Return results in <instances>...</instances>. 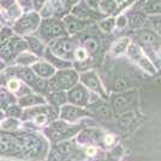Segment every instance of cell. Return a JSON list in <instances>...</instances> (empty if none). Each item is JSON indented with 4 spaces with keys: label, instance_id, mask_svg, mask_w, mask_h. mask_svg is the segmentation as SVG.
Returning <instances> with one entry per match:
<instances>
[{
    "label": "cell",
    "instance_id": "277c9868",
    "mask_svg": "<svg viewBox=\"0 0 161 161\" xmlns=\"http://www.w3.org/2000/svg\"><path fill=\"white\" fill-rule=\"evenodd\" d=\"M80 83L84 86V87L89 89L90 92H94L96 94H99L102 99H107V93H106V89L102 86L101 80L99 77V75L94 70H87V71H83L80 76Z\"/></svg>",
    "mask_w": 161,
    "mask_h": 161
},
{
    "label": "cell",
    "instance_id": "7bdbcfd3",
    "mask_svg": "<svg viewBox=\"0 0 161 161\" xmlns=\"http://www.w3.org/2000/svg\"><path fill=\"white\" fill-rule=\"evenodd\" d=\"M19 113H20L19 108L12 107L11 109H10V115H14V117H17V115H19Z\"/></svg>",
    "mask_w": 161,
    "mask_h": 161
},
{
    "label": "cell",
    "instance_id": "d590c367",
    "mask_svg": "<svg viewBox=\"0 0 161 161\" xmlns=\"http://www.w3.org/2000/svg\"><path fill=\"white\" fill-rule=\"evenodd\" d=\"M54 11H55V10H54L53 4H52V3H48V4H46V6L43 7V10H42V16H43V17H49Z\"/></svg>",
    "mask_w": 161,
    "mask_h": 161
},
{
    "label": "cell",
    "instance_id": "8d00e7d4",
    "mask_svg": "<svg viewBox=\"0 0 161 161\" xmlns=\"http://www.w3.org/2000/svg\"><path fill=\"white\" fill-rule=\"evenodd\" d=\"M30 46H31V49L34 52H36L37 54L42 53V46H41V43L37 40H35V39L30 40Z\"/></svg>",
    "mask_w": 161,
    "mask_h": 161
},
{
    "label": "cell",
    "instance_id": "9a60e30c",
    "mask_svg": "<svg viewBox=\"0 0 161 161\" xmlns=\"http://www.w3.org/2000/svg\"><path fill=\"white\" fill-rule=\"evenodd\" d=\"M37 24H39V17H37V14H28V16L23 17V18L17 23L16 30H17L18 33L33 31V30L36 29Z\"/></svg>",
    "mask_w": 161,
    "mask_h": 161
},
{
    "label": "cell",
    "instance_id": "83f0119b",
    "mask_svg": "<svg viewBox=\"0 0 161 161\" xmlns=\"http://www.w3.org/2000/svg\"><path fill=\"white\" fill-rule=\"evenodd\" d=\"M74 150V146L71 142H60L58 146H57V152L60 155H69L71 152Z\"/></svg>",
    "mask_w": 161,
    "mask_h": 161
},
{
    "label": "cell",
    "instance_id": "f1b7e54d",
    "mask_svg": "<svg viewBox=\"0 0 161 161\" xmlns=\"http://www.w3.org/2000/svg\"><path fill=\"white\" fill-rule=\"evenodd\" d=\"M84 46H86V49L88 51V53L93 54L99 48V41L96 40L95 37H87L86 41H84Z\"/></svg>",
    "mask_w": 161,
    "mask_h": 161
},
{
    "label": "cell",
    "instance_id": "cb8c5ba5",
    "mask_svg": "<svg viewBox=\"0 0 161 161\" xmlns=\"http://www.w3.org/2000/svg\"><path fill=\"white\" fill-rule=\"evenodd\" d=\"M144 10L147 14H161V0H152L146 3Z\"/></svg>",
    "mask_w": 161,
    "mask_h": 161
},
{
    "label": "cell",
    "instance_id": "e575fe53",
    "mask_svg": "<svg viewBox=\"0 0 161 161\" xmlns=\"http://www.w3.org/2000/svg\"><path fill=\"white\" fill-rule=\"evenodd\" d=\"M150 59H152L153 64L155 65V67H156L158 70H160L161 69V47L154 53V58H150Z\"/></svg>",
    "mask_w": 161,
    "mask_h": 161
},
{
    "label": "cell",
    "instance_id": "d6986e66",
    "mask_svg": "<svg viewBox=\"0 0 161 161\" xmlns=\"http://www.w3.org/2000/svg\"><path fill=\"white\" fill-rule=\"evenodd\" d=\"M148 22V16L141 12L131 14V17L129 18V25L132 29H141L146 25V23Z\"/></svg>",
    "mask_w": 161,
    "mask_h": 161
},
{
    "label": "cell",
    "instance_id": "9c48e42d",
    "mask_svg": "<svg viewBox=\"0 0 161 161\" xmlns=\"http://www.w3.org/2000/svg\"><path fill=\"white\" fill-rule=\"evenodd\" d=\"M52 52H53L58 58H61L64 60L70 59L74 55V46L72 42L67 39H61L54 42L52 46Z\"/></svg>",
    "mask_w": 161,
    "mask_h": 161
},
{
    "label": "cell",
    "instance_id": "2e32d148",
    "mask_svg": "<svg viewBox=\"0 0 161 161\" xmlns=\"http://www.w3.org/2000/svg\"><path fill=\"white\" fill-rule=\"evenodd\" d=\"M86 23L84 19L77 18L76 16H66L64 18V28L65 31L70 35H74L76 33H80L82 29H84Z\"/></svg>",
    "mask_w": 161,
    "mask_h": 161
},
{
    "label": "cell",
    "instance_id": "ee69618b",
    "mask_svg": "<svg viewBox=\"0 0 161 161\" xmlns=\"http://www.w3.org/2000/svg\"><path fill=\"white\" fill-rule=\"evenodd\" d=\"M115 3L118 4V7H120L128 4V0H115Z\"/></svg>",
    "mask_w": 161,
    "mask_h": 161
},
{
    "label": "cell",
    "instance_id": "8992f818",
    "mask_svg": "<svg viewBox=\"0 0 161 161\" xmlns=\"http://www.w3.org/2000/svg\"><path fill=\"white\" fill-rule=\"evenodd\" d=\"M89 94H90V90L80 83V84H75L74 87L69 89V94L66 97L72 105L86 107L89 105Z\"/></svg>",
    "mask_w": 161,
    "mask_h": 161
},
{
    "label": "cell",
    "instance_id": "4dcf8cb0",
    "mask_svg": "<svg viewBox=\"0 0 161 161\" xmlns=\"http://www.w3.org/2000/svg\"><path fill=\"white\" fill-rule=\"evenodd\" d=\"M20 105L22 106H29V105H36V103H42L43 100L39 97V96H35V95H29V96H24L20 99Z\"/></svg>",
    "mask_w": 161,
    "mask_h": 161
},
{
    "label": "cell",
    "instance_id": "52a82bcc",
    "mask_svg": "<svg viewBox=\"0 0 161 161\" xmlns=\"http://www.w3.org/2000/svg\"><path fill=\"white\" fill-rule=\"evenodd\" d=\"M102 136H103V132L100 129H86L78 134L77 141L82 146H95L102 142Z\"/></svg>",
    "mask_w": 161,
    "mask_h": 161
},
{
    "label": "cell",
    "instance_id": "5bb4252c",
    "mask_svg": "<svg viewBox=\"0 0 161 161\" xmlns=\"http://www.w3.org/2000/svg\"><path fill=\"white\" fill-rule=\"evenodd\" d=\"M43 30L48 37H59L65 34L64 24L58 19H48L43 24Z\"/></svg>",
    "mask_w": 161,
    "mask_h": 161
},
{
    "label": "cell",
    "instance_id": "f6af8a7d",
    "mask_svg": "<svg viewBox=\"0 0 161 161\" xmlns=\"http://www.w3.org/2000/svg\"><path fill=\"white\" fill-rule=\"evenodd\" d=\"M43 1L45 0H36V5H37V7H40L42 4H43Z\"/></svg>",
    "mask_w": 161,
    "mask_h": 161
},
{
    "label": "cell",
    "instance_id": "1f68e13d",
    "mask_svg": "<svg viewBox=\"0 0 161 161\" xmlns=\"http://www.w3.org/2000/svg\"><path fill=\"white\" fill-rule=\"evenodd\" d=\"M66 94L65 93H63V92H60V90H58L57 93H54V94L51 95V101L53 102V103H55V105H63L65 101H66Z\"/></svg>",
    "mask_w": 161,
    "mask_h": 161
},
{
    "label": "cell",
    "instance_id": "d6a6232c",
    "mask_svg": "<svg viewBox=\"0 0 161 161\" xmlns=\"http://www.w3.org/2000/svg\"><path fill=\"white\" fill-rule=\"evenodd\" d=\"M74 57L76 58L77 61H83V60H87L89 58V53L86 48H76L74 51Z\"/></svg>",
    "mask_w": 161,
    "mask_h": 161
},
{
    "label": "cell",
    "instance_id": "6da1fadb",
    "mask_svg": "<svg viewBox=\"0 0 161 161\" xmlns=\"http://www.w3.org/2000/svg\"><path fill=\"white\" fill-rule=\"evenodd\" d=\"M125 54H126V57L130 60L134 61L137 66L140 67L141 70H143L144 72H147L148 75L153 76V75L158 72V69L155 67L152 59L149 58V55H147V53L138 45H136L135 42H131L129 45Z\"/></svg>",
    "mask_w": 161,
    "mask_h": 161
},
{
    "label": "cell",
    "instance_id": "ab89813d",
    "mask_svg": "<svg viewBox=\"0 0 161 161\" xmlns=\"http://www.w3.org/2000/svg\"><path fill=\"white\" fill-rule=\"evenodd\" d=\"M47 120V117L45 115V114H39L36 118H35V123L37 124V125H42V124H45Z\"/></svg>",
    "mask_w": 161,
    "mask_h": 161
},
{
    "label": "cell",
    "instance_id": "ffe728a7",
    "mask_svg": "<svg viewBox=\"0 0 161 161\" xmlns=\"http://www.w3.org/2000/svg\"><path fill=\"white\" fill-rule=\"evenodd\" d=\"M34 70L37 75H40L41 77H51L52 75H54L55 70L52 65H49L45 61H40V63H36L34 65Z\"/></svg>",
    "mask_w": 161,
    "mask_h": 161
},
{
    "label": "cell",
    "instance_id": "603a6c76",
    "mask_svg": "<svg viewBox=\"0 0 161 161\" xmlns=\"http://www.w3.org/2000/svg\"><path fill=\"white\" fill-rule=\"evenodd\" d=\"M129 89V80L123 77V76H119L117 77L113 82V90L115 93H120V92H125Z\"/></svg>",
    "mask_w": 161,
    "mask_h": 161
},
{
    "label": "cell",
    "instance_id": "836d02e7",
    "mask_svg": "<svg viewBox=\"0 0 161 161\" xmlns=\"http://www.w3.org/2000/svg\"><path fill=\"white\" fill-rule=\"evenodd\" d=\"M19 75L23 80H25L27 82H29V83H33L34 80H35V77H34L33 72H31L29 69H22V71L19 72Z\"/></svg>",
    "mask_w": 161,
    "mask_h": 161
},
{
    "label": "cell",
    "instance_id": "4316f807",
    "mask_svg": "<svg viewBox=\"0 0 161 161\" xmlns=\"http://www.w3.org/2000/svg\"><path fill=\"white\" fill-rule=\"evenodd\" d=\"M107 156L109 159H114V160H118L121 159V156H124V148L121 147L120 144H115L112 148H109V152L107 153Z\"/></svg>",
    "mask_w": 161,
    "mask_h": 161
},
{
    "label": "cell",
    "instance_id": "7402d4cb",
    "mask_svg": "<svg viewBox=\"0 0 161 161\" xmlns=\"http://www.w3.org/2000/svg\"><path fill=\"white\" fill-rule=\"evenodd\" d=\"M137 39L138 41L141 42L142 45H144V46H153L156 43V35L154 33H152V31H142L137 35Z\"/></svg>",
    "mask_w": 161,
    "mask_h": 161
},
{
    "label": "cell",
    "instance_id": "8fae6325",
    "mask_svg": "<svg viewBox=\"0 0 161 161\" xmlns=\"http://www.w3.org/2000/svg\"><path fill=\"white\" fill-rule=\"evenodd\" d=\"M100 101L90 105L92 108H93V115H94L95 118H97L99 120H113V108L111 107V106H108V105H106V103H103V102H100Z\"/></svg>",
    "mask_w": 161,
    "mask_h": 161
},
{
    "label": "cell",
    "instance_id": "7a4b0ae2",
    "mask_svg": "<svg viewBox=\"0 0 161 161\" xmlns=\"http://www.w3.org/2000/svg\"><path fill=\"white\" fill-rule=\"evenodd\" d=\"M78 80H80V76L75 70H71L70 67L61 69L51 80L49 86L53 90H69L75 84H77Z\"/></svg>",
    "mask_w": 161,
    "mask_h": 161
},
{
    "label": "cell",
    "instance_id": "7c38bea8",
    "mask_svg": "<svg viewBox=\"0 0 161 161\" xmlns=\"http://www.w3.org/2000/svg\"><path fill=\"white\" fill-rule=\"evenodd\" d=\"M41 143L37 138H35L34 136H23L22 138V150H24V153L27 156H36L40 152Z\"/></svg>",
    "mask_w": 161,
    "mask_h": 161
},
{
    "label": "cell",
    "instance_id": "484cf974",
    "mask_svg": "<svg viewBox=\"0 0 161 161\" xmlns=\"http://www.w3.org/2000/svg\"><path fill=\"white\" fill-rule=\"evenodd\" d=\"M129 27V17L124 12H120L115 16V29L117 30H125Z\"/></svg>",
    "mask_w": 161,
    "mask_h": 161
},
{
    "label": "cell",
    "instance_id": "44dd1931",
    "mask_svg": "<svg viewBox=\"0 0 161 161\" xmlns=\"http://www.w3.org/2000/svg\"><path fill=\"white\" fill-rule=\"evenodd\" d=\"M99 28L102 33L111 34L115 30V17L114 16H107L106 18L99 22Z\"/></svg>",
    "mask_w": 161,
    "mask_h": 161
},
{
    "label": "cell",
    "instance_id": "74e56055",
    "mask_svg": "<svg viewBox=\"0 0 161 161\" xmlns=\"http://www.w3.org/2000/svg\"><path fill=\"white\" fill-rule=\"evenodd\" d=\"M60 3L63 4V6L66 7V8H71V7L76 6L80 0H60Z\"/></svg>",
    "mask_w": 161,
    "mask_h": 161
},
{
    "label": "cell",
    "instance_id": "e0dca14e",
    "mask_svg": "<svg viewBox=\"0 0 161 161\" xmlns=\"http://www.w3.org/2000/svg\"><path fill=\"white\" fill-rule=\"evenodd\" d=\"M118 4L115 3V0H99L97 3V11L101 14L105 16H113L118 11Z\"/></svg>",
    "mask_w": 161,
    "mask_h": 161
},
{
    "label": "cell",
    "instance_id": "ba28073f",
    "mask_svg": "<svg viewBox=\"0 0 161 161\" xmlns=\"http://www.w3.org/2000/svg\"><path fill=\"white\" fill-rule=\"evenodd\" d=\"M88 115H89V112H87L84 107H80L76 105H64L60 111L61 119L70 121V123L80 120V119L88 117Z\"/></svg>",
    "mask_w": 161,
    "mask_h": 161
},
{
    "label": "cell",
    "instance_id": "60d3db41",
    "mask_svg": "<svg viewBox=\"0 0 161 161\" xmlns=\"http://www.w3.org/2000/svg\"><path fill=\"white\" fill-rule=\"evenodd\" d=\"M18 87H19V83H18L17 80H10V82H8V88H10V89L17 90Z\"/></svg>",
    "mask_w": 161,
    "mask_h": 161
},
{
    "label": "cell",
    "instance_id": "ac0fdd59",
    "mask_svg": "<svg viewBox=\"0 0 161 161\" xmlns=\"http://www.w3.org/2000/svg\"><path fill=\"white\" fill-rule=\"evenodd\" d=\"M135 119H136V112H135V109H129V111H125V112L119 114V118L117 120V124H118V126L121 130H128L134 124Z\"/></svg>",
    "mask_w": 161,
    "mask_h": 161
},
{
    "label": "cell",
    "instance_id": "4fadbf2b",
    "mask_svg": "<svg viewBox=\"0 0 161 161\" xmlns=\"http://www.w3.org/2000/svg\"><path fill=\"white\" fill-rule=\"evenodd\" d=\"M132 42L131 37L129 36H123V37H119L114 41L112 43V46L109 48V54L111 57L113 58H119L121 55L126 53V49H128L129 45Z\"/></svg>",
    "mask_w": 161,
    "mask_h": 161
},
{
    "label": "cell",
    "instance_id": "5b68a950",
    "mask_svg": "<svg viewBox=\"0 0 161 161\" xmlns=\"http://www.w3.org/2000/svg\"><path fill=\"white\" fill-rule=\"evenodd\" d=\"M77 128L78 126H70L64 121H54L53 124L49 126L48 135H49V138L52 141L58 142L75 135L78 130Z\"/></svg>",
    "mask_w": 161,
    "mask_h": 161
},
{
    "label": "cell",
    "instance_id": "f546056e",
    "mask_svg": "<svg viewBox=\"0 0 161 161\" xmlns=\"http://www.w3.org/2000/svg\"><path fill=\"white\" fill-rule=\"evenodd\" d=\"M102 144L106 148H112L113 146L117 144V136L112 132H108V134H103L102 136Z\"/></svg>",
    "mask_w": 161,
    "mask_h": 161
},
{
    "label": "cell",
    "instance_id": "30bf717a",
    "mask_svg": "<svg viewBox=\"0 0 161 161\" xmlns=\"http://www.w3.org/2000/svg\"><path fill=\"white\" fill-rule=\"evenodd\" d=\"M0 152L1 153L22 152V143L10 135H0Z\"/></svg>",
    "mask_w": 161,
    "mask_h": 161
},
{
    "label": "cell",
    "instance_id": "3957f363",
    "mask_svg": "<svg viewBox=\"0 0 161 161\" xmlns=\"http://www.w3.org/2000/svg\"><path fill=\"white\" fill-rule=\"evenodd\" d=\"M137 96L138 93L132 89V90H125V92H120V93H117L112 97V106L113 108V112L115 114H120L125 111L129 109H134L132 106L137 100Z\"/></svg>",
    "mask_w": 161,
    "mask_h": 161
},
{
    "label": "cell",
    "instance_id": "b9f144b4",
    "mask_svg": "<svg viewBox=\"0 0 161 161\" xmlns=\"http://www.w3.org/2000/svg\"><path fill=\"white\" fill-rule=\"evenodd\" d=\"M87 1V5L90 8H97V3L99 0H86Z\"/></svg>",
    "mask_w": 161,
    "mask_h": 161
},
{
    "label": "cell",
    "instance_id": "f35d334b",
    "mask_svg": "<svg viewBox=\"0 0 161 161\" xmlns=\"http://www.w3.org/2000/svg\"><path fill=\"white\" fill-rule=\"evenodd\" d=\"M17 121L16 120H12V119H10V120L5 121L4 124H3V128L4 129H14L16 126H17Z\"/></svg>",
    "mask_w": 161,
    "mask_h": 161
},
{
    "label": "cell",
    "instance_id": "d4e9b609",
    "mask_svg": "<svg viewBox=\"0 0 161 161\" xmlns=\"http://www.w3.org/2000/svg\"><path fill=\"white\" fill-rule=\"evenodd\" d=\"M148 20L150 22L152 27L156 31L158 35L161 36V14H147Z\"/></svg>",
    "mask_w": 161,
    "mask_h": 161
}]
</instances>
